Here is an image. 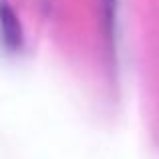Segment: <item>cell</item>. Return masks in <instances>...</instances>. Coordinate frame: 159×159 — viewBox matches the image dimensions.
I'll list each match as a JSON object with an SVG mask.
<instances>
[{"instance_id":"cell-1","label":"cell","mask_w":159,"mask_h":159,"mask_svg":"<svg viewBox=\"0 0 159 159\" xmlns=\"http://www.w3.org/2000/svg\"><path fill=\"white\" fill-rule=\"evenodd\" d=\"M0 39L8 51H18L24 40L20 18L8 0H0Z\"/></svg>"}]
</instances>
